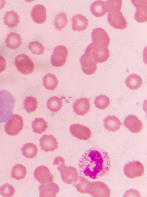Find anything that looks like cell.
Masks as SVG:
<instances>
[{
  "label": "cell",
  "instance_id": "obj_23",
  "mask_svg": "<svg viewBox=\"0 0 147 197\" xmlns=\"http://www.w3.org/2000/svg\"><path fill=\"white\" fill-rule=\"evenodd\" d=\"M92 182L85 177L78 176L77 180L73 183V185L78 191L82 193H88Z\"/></svg>",
  "mask_w": 147,
  "mask_h": 197
},
{
  "label": "cell",
  "instance_id": "obj_6",
  "mask_svg": "<svg viewBox=\"0 0 147 197\" xmlns=\"http://www.w3.org/2000/svg\"><path fill=\"white\" fill-rule=\"evenodd\" d=\"M92 43L96 46L101 48H107L110 41L109 37L103 29L97 28L91 32Z\"/></svg>",
  "mask_w": 147,
  "mask_h": 197
},
{
  "label": "cell",
  "instance_id": "obj_25",
  "mask_svg": "<svg viewBox=\"0 0 147 197\" xmlns=\"http://www.w3.org/2000/svg\"><path fill=\"white\" fill-rule=\"evenodd\" d=\"M22 40L19 34L11 32L7 35L5 41L7 47L15 49L21 45Z\"/></svg>",
  "mask_w": 147,
  "mask_h": 197
},
{
  "label": "cell",
  "instance_id": "obj_21",
  "mask_svg": "<svg viewBox=\"0 0 147 197\" xmlns=\"http://www.w3.org/2000/svg\"><path fill=\"white\" fill-rule=\"evenodd\" d=\"M71 20L72 29L75 31H83L86 29L88 25V20L81 14H78L74 16Z\"/></svg>",
  "mask_w": 147,
  "mask_h": 197
},
{
  "label": "cell",
  "instance_id": "obj_31",
  "mask_svg": "<svg viewBox=\"0 0 147 197\" xmlns=\"http://www.w3.org/2000/svg\"><path fill=\"white\" fill-rule=\"evenodd\" d=\"M47 107L53 112H56L59 110L62 106L61 99L56 96L50 98L47 102Z\"/></svg>",
  "mask_w": 147,
  "mask_h": 197
},
{
  "label": "cell",
  "instance_id": "obj_34",
  "mask_svg": "<svg viewBox=\"0 0 147 197\" xmlns=\"http://www.w3.org/2000/svg\"><path fill=\"white\" fill-rule=\"evenodd\" d=\"M68 20L66 13L62 12L58 14L55 17L54 25L55 29L59 31L64 28L67 24Z\"/></svg>",
  "mask_w": 147,
  "mask_h": 197
},
{
  "label": "cell",
  "instance_id": "obj_38",
  "mask_svg": "<svg viewBox=\"0 0 147 197\" xmlns=\"http://www.w3.org/2000/svg\"><path fill=\"white\" fill-rule=\"evenodd\" d=\"M15 191L14 187L7 183L3 185L0 187V194L4 197H11Z\"/></svg>",
  "mask_w": 147,
  "mask_h": 197
},
{
  "label": "cell",
  "instance_id": "obj_14",
  "mask_svg": "<svg viewBox=\"0 0 147 197\" xmlns=\"http://www.w3.org/2000/svg\"><path fill=\"white\" fill-rule=\"evenodd\" d=\"M107 20L109 24L115 28L122 30L127 27V22L121 11L108 13Z\"/></svg>",
  "mask_w": 147,
  "mask_h": 197
},
{
  "label": "cell",
  "instance_id": "obj_18",
  "mask_svg": "<svg viewBox=\"0 0 147 197\" xmlns=\"http://www.w3.org/2000/svg\"><path fill=\"white\" fill-rule=\"evenodd\" d=\"M40 192L39 197H56L59 191L58 185L55 183L51 182L41 184L39 187Z\"/></svg>",
  "mask_w": 147,
  "mask_h": 197
},
{
  "label": "cell",
  "instance_id": "obj_22",
  "mask_svg": "<svg viewBox=\"0 0 147 197\" xmlns=\"http://www.w3.org/2000/svg\"><path fill=\"white\" fill-rule=\"evenodd\" d=\"M103 126L109 132H114L119 129L121 123L119 119L114 115H110L103 120Z\"/></svg>",
  "mask_w": 147,
  "mask_h": 197
},
{
  "label": "cell",
  "instance_id": "obj_15",
  "mask_svg": "<svg viewBox=\"0 0 147 197\" xmlns=\"http://www.w3.org/2000/svg\"><path fill=\"white\" fill-rule=\"evenodd\" d=\"M39 142L41 150H44L45 152L53 151L58 147V143L56 139L52 135H43L39 139Z\"/></svg>",
  "mask_w": 147,
  "mask_h": 197
},
{
  "label": "cell",
  "instance_id": "obj_29",
  "mask_svg": "<svg viewBox=\"0 0 147 197\" xmlns=\"http://www.w3.org/2000/svg\"><path fill=\"white\" fill-rule=\"evenodd\" d=\"M21 149L23 155L26 158H33L36 155L38 152L36 145L31 143L24 144Z\"/></svg>",
  "mask_w": 147,
  "mask_h": 197
},
{
  "label": "cell",
  "instance_id": "obj_11",
  "mask_svg": "<svg viewBox=\"0 0 147 197\" xmlns=\"http://www.w3.org/2000/svg\"><path fill=\"white\" fill-rule=\"evenodd\" d=\"M88 194L94 197H109L111 195L109 188L103 182H92Z\"/></svg>",
  "mask_w": 147,
  "mask_h": 197
},
{
  "label": "cell",
  "instance_id": "obj_37",
  "mask_svg": "<svg viewBox=\"0 0 147 197\" xmlns=\"http://www.w3.org/2000/svg\"><path fill=\"white\" fill-rule=\"evenodd\" d=\"M28 48L33 54L40 55L44 54V48L42 44L38 41L30 42Z\"/></svg>",
  "mask_w": 147,
  "mask_h": 197
},
{
  "label": "cell",
  "instance_id": "obj_30",
  "mask_svg": "<svg viewBox=\"0 0 147 197\" xmlns=\"http://www.w3.org/2000/svg\"><path fill=\"white\" fill-rule=\"evenodd\" d=\"M31 127L33 132L41 134L47 128V122L42 118H36L32 121Z\"/></svg>",
  "mask_w": 147,
  "mask_h": 197
},
{
  "label": "cell",
  "instance_id": "obj_24",
  "mask_svg": "<svg viewBox=\"0 0 147 197\" xmlns=\"http://www.w3.org/2000/svg\"><path fill=\"white\" fill-rule=\"evenodd\" d=\"M90 10L92 14L97 17L103 16L107 12L106 2L101 0L95 1L91 5Z\"/></svg>",
  "mask_w": 147,
  "mask_h": 197
},
{
  "label": "cell",
  "instance_id": "obj_16",
  "mask_svg": "<svg viewBox=\"0 0 147 197\" xmlns=\"http://www.w3.org/2000/svg\"><path fill=\"white\" fill-rule=\"evenodd\" d=\"M123 123L130 132L134 133L140 132L143 127L141 121L136 116L133 115L127 116L125 119Z\"/></svg>",
  "mask_w": 147,
  "mask_h": 197
},
{
  "label": "cell",
  "instance_id": "obj_20",
  "mask_svg": "<svg viewBox=\"0 0 147 197\" xmlns=\"http://www.w3.org/2000/svg\"><path fill=\"white\" fill-rule=\"evenodd\" d=\"M46 9L41 4H37L32 9L31 16L33 21L38 24H41L45 22L46 18Z\"/></svg>",
  "mask_w": 147,
  "mask_h": 197
},
{
  "label": "cell",
  "instance_id": "obj_10",
  "mask_svg": "<svg viewBox=\"0 0 147 197\" xmlns=\"http://www.w3.org/2000/svg\"><path fill=\"white\" fill-rule=\"evenodd\" d=\"M80 62L82 70L86 74L91 75L96 72L97 63L88 52L85 51L84 54L80 58Z\"/></svg>",
  "mask_w": 147,
  "mask_h": 197
},
{
  "label": "cell",
  "instance_id": "obj_5",
  "mask_svg": "<svg viewBox=\"0 0 147 197\" xmlns=\"http://www.w3.org/2000/svg\"><path fill=\"white\" fill-rule=\"evenodd\" d=\"M144 171V167L142 163L136 160L128 162L123 168L124 174L131 179L141 176L143 174Z\"/></svg>",
  "mask_w": 147,
  "mask_h": 197
},
{
  "label": "cell",
  "instance_id": "obj_40",
  "mask_svg": "<svg viewBox=\"0 0 147 197\" xmlns=\"http://www.w3.org/2000/svg\"><path fill=\"white\" fill-rule=\"evenodd\" d=\"M6 65V62L4 58L0 55V73L4 70Z\"/></svg>",
  "mask_w": 147,
  "mask_h": 197
},
{
  "label": "cell",
  "instance_id": "obj_1",
  "mask_svg": "<svg viewBox=\"0 0 147 197\" xmlns=\"http://www.w3.org/2000/svg\"><path fill=\"white\" fill-rule=\"evenodd\" d=\"M78 164L81 175L93 179L107 174L111 167L108 154L102 149H93L86 151L82 155Z\"/></svg>",
  "mask_w": 147,
  "mask_h": 197
},
{
  "label": "cell",
  "instance_id": "obj_4",
  "mask_svg": "<svg viewBox=\"0 0 147 197\" xmlns=\"http://www.w3.org/2000/svg\"><path fill=\"white\" fill-rule=\"evenodd\" d=\"M15 64L18 70L24 75L31 73L34 69L33 62L28 56L24 54H19L16 57Z\"/></svg>",
  "mask_w": 147,
  "mask_h": 197
},
{
  "label": "cell",
  "instance_id": "obj_36",
  "mask_svg": "<svg viewBox=\"0 0 147 197\" xmlns=\"http://www.w3.org/2000/svg\"><path fill=\"white\" fill-rule=\"evenodd\" d=\"M106 2L107 12L108 13L120 11L122 5L121 0H108Z\"/></svg>",
  "mask_w": 147,
  "mask_h": 197
},
{
  "label": "cell",
  "instance_id": "obj_12",
  "mask_svg": "<svg viewBox=\"0 0 147 197\" xmlns=\"http://www.w3.org/2000/svg\"><path fill=\"white\" fill-rule=\"evenodd\" d=\"M69 131L72 136L81 140H86L91 135V132L88 128L78 124L70 125Z\"/></svg>",
  "mask_w": 147,
  "mask_h": 197
},
{
  "label": "cell",
  "instance_id": "obj_7",
  "mask_svg": "<svg viewBox=\"0 0 147 197\" xmlns=\"http://www.w3.org/2000/svg\"><path fill=\"white\" fill-rule=\"evenodd\" d=\"M85 51L89 53L97 63L106 61L110 56L109 51L107 48L98 47L92 42L87 47Z\"/></svg>",
  "mask_w": 147,
  "mask_h": 197
},
{
  "label": "cell",
  "instance_id": "obj_3",
  "mask_svg": "<svg viewBox=\"0 0 147 197\" xmlns=\"http://www.w3.org/2000/svg\"><path fill=\"white\" fill-rule=\"evenodd\" d=\"M24 122L22 117L18 114L12 115L6 122L4 129L5 132L10 136H15L22 130Z\"/></svg>",
  "mask_w": 147,
  "mask_h": 197
},
{
  "label": "cell",
  "instance_id": "obj_8",
  "mask_svg": "<svg viewBox=\"0 0 147 197\" xmlns=\"http://www.w3.org/2000/svg\"><path fill=\"white\" fill-rule=\"evenodd\" d=\"M57 168L61 173L62 180L66 184L73 183L78 176L77 170L73 167L65 166V162L58 165Z\"/></svg>",
  "mask_w": 147,
  "mask_h": 197
},
{
  "label": "cell",
  "instance_id": "obj_2",
  "mask_svg": "<svg viewBox=\"0 0 147 197\" xmlns=\"http://www.w3.org/2000/svg\"><path fill=\"white\" fill-rule=\"evenodd\" d=\"M16 100L6 89L0 90V123L6 122L13 114Z\"/></svg>",
  "mask_w": 147,
  "mask_h": 197
},
{
  "label": "cell",
  "instance_id": "obj_27",
  "mask_svg": "<svg viewBox=\"0 0 147 197\" xmlns=\"http://www.w3.org/2000/svg\"><path fill=\"white\" fill-rule=\"evenodd\" d=\"M143 81L141 77L136 74H132L126 78L125 83L126 86L131 90L139 88L142 85Z\"/></svg>",
  "mask_w": 147,
  "mask_h": 197
},
{
  "label": "cell",
  "instance_id": "obj_39",
  "mask_svg": "<svg viewBox=\"0 0 147 197\" xmlns=\"http://www.w3.org/2000/svg\"><path fill=\"white\" fill-rule=\"evenodd\" d=\"M123 196H140V195L137 190L132 189L126 191Z\"/></svg>",
  "mask_w": 147,
  "mask_h": 197
},
{
  "label": "cell",
  "instance_id": "obj_28",
  "mask_svg": "<svg viewBox=\"0 0 147 197\" xmlns=\"http://www.w3.org/2000/svg\"><path fill=\"white\" fill-rule=\"evenodd\" d=\"M42 79L43 84L47 89L53 91L57 87L58 81L54 74L48 73L45 75Z\"/></svg>",
  "mask_w": 147,
  "mask_h": 197
},
{
  "label": "cell",
  "instance_id": "obj_42",
  "mask_svg": "<svg viewBox=\"0 0 147 197\" xmlns=\"http://www.w3.org/2000/svg\"><path fill=\"white\" fill-rule=\"evenodd\" d=\"M5 4V1L4 0H0V10L4 7Z\"/></svg>",
  "mask_w": 147,
  "mask_h": 197
},
{
  "label": "cell",
  "instance_id": "obj_35",
  "mask_svg": "<svg viewBox=\"0 0 147 197\" xmlns=\"http://www.w3.org/2000/svg\"><path fill=\"white\" fill-rule=\"evenodd\" d=\"M110 103L109 98L103 95L96 97L94 101L95 107L100 109H104L108 107Z\"/></svg>",
  "mask_w": 147,
  "mask_h": 197
},
{
  "label": "cell",
  "instance_id": "obj_32",
  "mask_svg": "<svg viewBox=\"0 0 147 197\" xmlns=\"http://www.w3.org/2000/svg\"><path fill=\"white\" fill-rule=\"evenodd\" d=\"M26 174V169L24 166L17 164L14 166L11 171L12 178L19 180L24 178Z\"/></svg>",
  "mask_w": 147,
  "mask_h": 197
},
{
  "label": "cell",
  "instance_id": "obj_19",
  "mask_svg": "<svg viewBox=\"0 0 147 197\" xmlns=\"http://www.w3.org/2000/svg\"><path fill=\"white\" fill-rule=\"evenodd\" d=\"M90 98H81L75 101L73 104V108L76 115L84 116L90 110Z\"/></svg>",
  "mask_w": 147,
  "mask_h": 197
},
{
  "label": "cell",
  "instance_id": "obj_33",
  "mask_svg": "<svg viewBox=\"0 0 147 197\" xmlns=\"http://www.w3.org/2000/svg\"><path fill=\"white\" fill-rule=\"evenodd\" d=\"M38 102L36 99V97L31 96H27L24 100L23 109H25L29 114L34 111L38 108L37 104Z\"/></svg>",
  "mask_w": 147,
  "mask_h": 197
},
{
  "label": "cell",
  "instance_id": "obj_26",
  "mask_svg": "<svg viewBox=\"0 0 147 197\" xmlns=\"http://www.w3.org/2000/svg\"><path fill=\"white\" fill-rule=\"evenodd\" d=\"M4 23L8 27L13 28L17 25V24L20 22L19 16L17 12H14L13 10L6 12L4 17L3 18Z\"/></svg>",
  "mask_w": 147,
  "mask_h": 197
},
{
  "label": "cell",
  "instance_id": "obj_17",
  "mask_svg": "<svg viewBox=\"0 0 147 197\" xmlns=\"http://www.w3.org/2000/svg\"><path fill=\"white\" fill-rule=\"evenodd\" d=\"M35 178L41 184L52 182L53 177L49 169L46 166L41 165L37 167L34 172Z\"/></svg>",
  "mask_w": 147,
  "mask_h": 197
},
{
  "label": "cell",
  "instance_id": "obj_13",
  "mask_svg": "<svg viewBox=\"0 0 147 197\" xmlns=\"http://www.w3.org/2000/svg\"><path fill=\"white\" fill-rule=\"evenodd\" d=\"M131 2L136 8L134 19L137 22L143 23L147 20V0H131Z\"/></svg>",
  "mask_w": 147,
  "mask_h": 197
},
{
  "label": "cell",
  "instance_id": "obj_9",
  "mask_svg": "<svg viewBox=\"0 0 147 197\" xmlns=\"http://www.w3.org/2000/svg\"><path fill=\"white\" fill-rule=\"evenodd\" d=\"M68 55V50L65 46L60 45L56 47L51 57V64L56 67L62 66L66 62Z\"/></svg>",
  "mask_w": 147,
  "mask_h": 197
},
{
  "label": "cell",
  "instance_id": "obj_41",
  "mask_svg": "<svg viewBox=\"0 0 147 197\" xmlns=\"http://www.w3.org/2000/svg\"><path fill=\"white\" fill-rule=\"evenodd\" d=\"M65 162L64 159L61 156L56 157L53 161V165H59Z\"/></svg>",
  "mask_w": 147,
  "mask_h": 197
}]
</instances>
